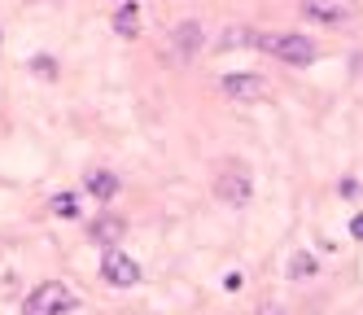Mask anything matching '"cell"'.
Masks as SVG:
<instances>
[{"label":"cell","instance_id":"6da1fadb","mask_svg":"<svg viewBox=\"0 0 363 315\" xmlns=\"http://www.w3.org/2000/svg\"><path fill=\"white\" fill-rule=\"evenodd\" d=\"M263 52H272V57L289 62V66H311L315 62V44H311V35H298V31H276V35H258L254 40Z\"/></svg>","mask_w":363,"mask_h":315},{"label":"cell","instance_id":"7a4b0ae2","mask_svg":"<svg viewBox=\"0 0 363 315\" xmlns=\"http://www.w3.org/2000/svg\"><path fill=\"white\" fill-rule=\"evenodd\" d=\"M74 302L79 298H74L62 280H44V284H35L27 294V306L22 311L27 315H66V311H74Z\"/></svg>","mask_w":363,"mask_h":315},{"label":"cell","instance_id":"3957f363","mask_svg":"<svg viewBox=\"0 0 363 315\" xmlns=\"http://www.w3.org/2000/svg\"><path fill=\"white\" fill-rule=\"evenodd\" d=\"M215 193L228 201V206H245L250 193H254V184H250V171L241 162H223L219 175H215Z\"/></svg>","mask_w":363,"mask_h":315},{"label":"cell","instance_id":"277c9868","mask_svg":"<svg viewBox=\"0 0 363 315\" xmlns=\"http://www.w3.org/2000/svg\"><path fill=\"white\" fill-rule=\"evenodd\" d=\"M101 276H106L114 289H132L140 280V262L114 245V250H106V258H101Z\"/></svg>","mask_w":363,"mask_h":315},{"label":"cell","instance_id":"5b68a950","mask_svg":"<svg viewBox=\"0 0 363 315\" xmlns=\"http://www.w3.org/2000/svg\"><path fill=\"white\" fill-rule=\"evenodd\" d=\"M223 92L241 105H258V101L272 96V84L263 74H223Z\"/></svg>","mask_w":363,"mask_h":315},{"label":"cell","instance_id":"8992f818","mask_svg":"<svg viewBox=\"0 0 363 315\" xmlns=\"http://www.w3.org/2000/svg\"><path fill=\"white\" fill-rule=\"evenodd\" d=\"M302 13L315 22H350L354 18V0H302Z\"/></svg>","mask_w":363,"mask_h":315},{"label":"cell","instance_id":"52a82bcc","mask_svg":"<svg viewBox=\"0 0 363 315\" xmlns=\"http://www.w3.org/2000/svg\"><path fill=\"white\" fill-rule=\"evenodd\" d=\"M123 228H127V223H123L118 215H101L88 232H92V241H96V245H110V250H114V245H118V236H123Z\"/></svg>","mask_w":363,"mask_h":315},{"label":"cell","instance_id":"ba28073f","mask_svg":"<svg viewBox=\"0 0 363 315\" xmlns=\"http://www.w3.org/2000/svg\"><path fill=\"white\" fill-rule=\"evenodd\" d=\"M171 44H175L179 57H193L197 44H201V26H197V22H179V26H175V35H171Z\"/></svg>","mask_w":363,"mask_h":315},{"label":"cell","instance_id":"9c48e42d","mask_svg":"<svg viewBox=\"0 0 363 315\" xmlns=\"http://www.w3.org/2000/svg\"><path fill=\"white\" fill-rule=\"evenodd\" d=\"M114 31H118V35H127V40L140 31V9H136V0H123V9L114 13Z\"/></svg>","mask_w":363,"mask_h":315},{"label":"cell","instance_id":"30bf717a","mask_svg":"<svg viewBox=\"0 0 363 315\" xmlns=\"http://www.w3.org/2000/svg\"><path fill=\"white\" fill-rule=\"evenodd\" d=\"M88 193L101 197V201H110V197L118 193V179H114L110 171H88Z\"/></svg>","mask_w":363,"mask_h":315},{"label":"cell","instance_id":"8fae6325","mask_svg":"<svg viewBox=\"0 0 363 315\" xmlns=\"http://www.w3.org/2000/svg\"><path fill=\"white\" fill-rule=\"evenodd\" d=\"M53 215H57V219H74V215H79V197H74V193L53 197Z\"/></svg>","mask_w":363,"mask_h":315},{"label":"cell","instance_id":"7c38bea8","mask_svg":"<svg viewBox=\"0 0 363 315\" xmlns=\"http://www.w3.org/2000/svg\"><path fill=\"white\" fill-rule=\"evenodd\" d=\"M306 276H315V258H311V254H294V262H289V280H306Z\"/></svg>","mask_w":363,"mask_h":315},{"label":"cell","instance_id":"4fadbf2b","mask_svg":"<svg viewBox=\"0 0 363 315\" xmlns=\"http://www.w3.org/2000/svg\"><path fill=\"white\" fill-rule=\"evenodd\" d=\"M223 289H241V272H228L223 276Z\"/></svg>","mask_w":363,"mask_h":315},{"label":"cell","instance_id":"5bb4252c","mask_svg":"<svg viewBox=\"0 0 363 315\" xmlns=\"http://www.w3.org/2000/svg\"><path fill=\"white\" fill-rule=\"evenodd\" d=\"M350 232H354L359 241H363V215H354V219H350Z\"/></svg>","mask_w":363,"mask_h":315},{"label":"cell","instance_id":"9a60e30c","mask_svg":"<svg viewBox=\"0 0 363 315\" xmlns=\"http://www.w3.org/2000/svg\"><path fill=\"white\" fill-rule=\"evenodd\" d=\"M263 315H284V311H263Z\"/></svg>","mask_w":363,"mask_h":315}]
</instances>
